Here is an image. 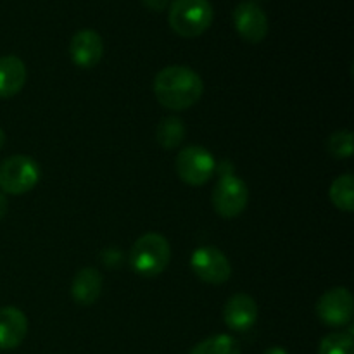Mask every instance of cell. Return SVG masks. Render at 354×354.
<instances>
[{
  "mask_svg": "<svg viewBox=\"0 0 354 354\" xmlns=\"http://www.w3.org/2000/svg\"><path fill=\"white\" fill-rule=\"evenodd\" d=\"M158 102L169 111H185L196 106L204 93L203 78L187 66H168L154 78Z\"/></svg>",
  "mask_w": 354,
  "mask_h": 354,
  "instance_id": "obj_1",
  "label": "cell"
},
{
  "mask_svg": "<svg viewBox=\"0 0 354 354\" xmlns=\"http://www.w3.org/2000/svg\"><path fill=\"white\" fill-rule=\"evenodd\" d=\"M214 9L209 0H173L169 3L168 23L182 38H197L209 30Z\"/></svg>",
  "mask_w": 354,
  "mask_h": 354,
  "instance_id": "obj_2",
  "label": "cell"
},
{
  "mask_svg": "<svg viewBox=\"0 0 354 354\" xmlns=\"http://www.w3.org/2000/svg\"><path fill=\"white\" fill-rule=\"evenodd\" d=\"M171 259V248L166 237L156 232H149L135 241L130 252V265L140 277H158L161 275L169 265Z\"/></svg>",
  "mask_w": 354,
  "mask_h": 354,
  "instance_id": "obj_3",
  "label": "cell"
},
{
  "mask_svg": "<svg viewBox=\"0 0 354 354\" xmlns=\"http://www.w3.org/2000/svg\"><path fill=\"white\" fill-rule=\"evenodd\" d=\"M40 166L30 156H10L0 165V189L9 196H23L37 187Z\"/></svg>",
  "mask_w": 354,
  "mask_h": 354,
  "instance_id": "obj_4",
  "label": "cell"
},
{
  "mask_svg": "<svg viewBox=\"0 0 354 354\" xmlns=\"http://www.w3.org/2000/svg\"><path fill=\"white\" fill-rule=\"evenodd\" d=\"M214 171H216V161L207 149L190 145L176 156V173L187 185H204L209 182Z\"/></svg>",
  "mask_w": 354,
  "mask_h": 354,
  "instance_id": "obj_5",
  "label": "cell"
},
{
  "mask_svg": "<svg viewBox=\"0 0 354 354\" xmlns=\"http://www.w3.org/2000/svg\"><path fill=\"white\" fill-rule=\"evenodd\" d=\"M249 189L244 180L235 175H223L213 190V207L221 218L239 216L248 207Z\"/></svg>",
  "mask_w": 354,
  "mask_h": 354,
  "instance_id": "obj_6",
  "label": "cell"
},
{
  "mask_svg": "<svg viewBox=\"0 0 354 354\" xmlns=\"http://www.w3.org/2000/svg\"><path fill=\"white\" fill-rule=\"evenodd\" d=\"M190 266L197 279L206 283H213V286L225 283L232 277L230 261L220 249L213 248V245H206V248H199L197 251H194Z\"/></svg>",
  "mask_w": 354,
  "mask_h": 354,
  "instance_id": "obj_7",
  "label": "cell"
},
{
  "mask_svg": "<svg viewBox=\"0 0 354 354\" xmlns=\"http://www.w3.org/2000/svg\"><path fill=\"white\" fill-rule=\"evenodd\" d=\"M354 311L353 294L346 287L327 290L317 303V315L328 327H344L351 322Z\"/></svg>",
  "mask_w": 354,
  "mask_h": 354,
  "instance_id": "obj_8",
  "label": "cell"
},
{
  "mask_svg": "<svg viewBox=\"0 0 354 354\" xmlns=\"http://www.w3.org/2000/svg\"><path fill=\"white\" fill-rule=\"evenodd\" d=\"M234 26L241 38L249 44H259L266 38L270 30L268 16L254 0L241 2L234 9Z\"/></svg>",
  "mask_w": 354,
  "mask_h": 354,
  "instance_id": "obj_9",
  "label": "cell"
},
{
  "mask_svg": "<svg viewBox=\"0 0 354 354\" xmlns=\"http://www.w3.org/2000/svg\"><path fill=\"white\" fill-rule=\"evenodd\" d=\"M69 55L73 64L82 69H92L104 55V41L95 30H80L73 35L69 44Z\"/></svg>",
  "mask_w": 354,
  "mask_h": 354,
  "instance_id": "obj_10",
  "label": "cell"
},
{
  "mask_svg": "<svg viewBox=\"0 0 354 354\" xmlns=\"http://www.w3.org/2000/svg\"><path fill=\"white\" fill-rule=\"evenodd\" d=\"M223 320L230 330H249L258 320V304L249 294H235L225 304Z\"/></svg>",
  "mask_w": 354,
  "mask_h": 354,
  "instance_id": "obj_11",
  "label": "cell"
},
{
  "mask_svg": "<svg viewBox=\"0 0 354 354\" xmlns=\"http://www.w3.org/2000/svg\"><path fill=\"white\" fill-rule=\"evenodd\" d=\"M28 334V318L19 308H0V349L10 351L23 344Z\"/></svg>",
  "mask_w": 354,
  "mask_h": 354,
  "instance_id": "obj_12",
  "label": "cell"
},
{
  "mask_svg": "<svg viewBox=\"0 0 354 354\" xmlns=\"http://www.w3.org/2000/svg\"><path fill=\"white\" fill-rule=\"evenodd\" d=\"M26 66L17 55L0 57V99H10L23 90L26 83Z\"/></svg>",
  "mask_w": 354,
  "mask_h": 354,
  "instance_id": "obj_13",
  "label": "cell"
},
{
  "mask_svg": "<svg viewBox=\"0 0 354 354\" xmlns=\"http://www.w3.org/2000/svg\"><path fill=\"white\" fill-rule=\"evenodd\" d=\"M102 292V275L95 268H83L76 273L71 286V296L80 306H92Z\"/></svg>",
  "mask_w": 354,
  "mask_h": 354,
  "instance_id": "obj_14",
  "label": "cell"
},
{
  "mask_svg": "<svg viewBox=\"0 0 354 354\" xmlns=\"http://www.w3.org/2000/svg\"><path fill=\"white\" fill-rule=\"evenodd\" d=\"M156 138H158V144L166 151L176 149L185 138V124L176 116L165 118V120L159 121Z\"/></svg>",
  "mask_w": 354,
  "mask_h": 354,
  "instance_id": "obj_15",
  "label": "cell"
},
{
  "mask_svg": "<svg viewBox=\"0 0 354 354\" xmlns=\"http://www.w3.org/2000/svg\"><path fill=\"white\" fill-rule=\"evenodd\" d=\"M330 201L337 209L353 213L354 211V176L351 173L341 175L332 182Z\"/></svg>",
  "mask_w": 354,
  "mask_h": 354,
  "instance_id": "obj_16",
  "label": "cell"
},
{
  "mask_svg": "<svg viewBox=\"0 0 354 354\" xmlns=\"http://www.w3.org/2000/svg\"><path fill=\"white\" fill-rule=\"evenodd\" d=\"M189 354H241V344L228 334H216L204 339Z\"/></svg>",
  "mask_w": 354,
  "mask_h": 354,
  "instance_id": "obj_17",
  "label": "cell"
},
{
  "mask_svg": "<svg viewBox=\"0 0 354 354\" xmlns=\"http://www.w3.org/2000/svg\"><path fill=\"white\" fill-rule=\"evenodd\" d=\"M318 354H354L353 328L325 335L318 346Z\"/></svg>",
  "mask_w": 354,
  "mask_h": 354,
  "instance_id": "obj_18",
  "label": "cell"
},
{
  "mask_svg": "<svg viewBox=\"0 0 354 354\" xmlns=\"http://www.w3.org/2000/svg\"><path fill=\"white\" fill-rule=\"evenodd\" d=\"M328 154L337 159H346L353 156V131L339 130L332 133L327 140Z\"/></svg>",
  "mask_w": 354,
  "mask_h": 354,
  "instance_id": "obj_19",
  "label": "cell"
},
{
  "mask_svg": "<svg viewBox=\"0 0 354 354\" xmlns=\"http://www.w3.org/2000/svg\"><path fill=\"white\" fill-rule=\"evenodd\" d=\"M144 7H147L149 10H154V12H161L166 7L169 6V0H142Z\"/></svg>",
  "mask_w": 354,
  "mask_h": 354,
  "instance_id": "obj_20",
  "label": "cell"
},
{
  "mask_svg": "<svg viewBox=\"0 0 354 354\" xmlns=\"http://www.w3.org/2000/svg\"><path fill=\"white\" fill-rule=\"evenodd\" d=\"M7 214V199H6V194L0 192V220Z\"/></svg>",
  "mask_w": 354,
  "mask_h": 354,
  "instance_id": "obj_21",
  "label": "cell"
},
{
  "mask_svg": "<svg viewBox=\"0 0 354 354\" xmlns=\"http://www.w3.org/2000/svg\"><path fill=\"white\" fill-rule=\"evenodd\" d=\"M263 354H289V353H287V349L279 348V346H273V348L266 349V351L263 353Z\"/></svg>",
  "mask_w": 354,
  "mask_h": 354,
  "instance_id": "obj_22",
  "label": "cell"
},
{
  "mask_svg": "<svg viewBox=\"0 0 354 354\" xmlns=\"http://www.w3.org/2000/svg\"><path fill=\"white\" fill-rule=\"evenodd\" d=\"M3 144H6V133H3V130L0 128V151H2Z\"/></svg>",
  "mask_w": 354,
  "mask_h": 354,
  "instance_id": "obj_23",
  "label": "cell"
}]
</instances>
